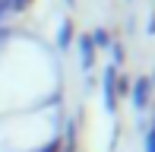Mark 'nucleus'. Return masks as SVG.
<instances>
[]
</instances>
